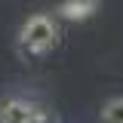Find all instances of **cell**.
Listing matches in <instances>:
<instances>
[{
	"label": "cell",
	"mask_w": 123,
	"mask_h": 123,
	"mask_svg": "<svg viewBox=\"0 0 123 123\" xmlns=\"http://www.w3.org/2000/svg\"><path fill=\"white\" fill-rule=\"evenodd\" d=\"M102 123H123V95L108 98L102 105Z\"/></svg>",
	"instance_id": "4"
},
{
	"label": "cell",
	"mask_w": 123,
	"mask_h": 123,
	"mask_svg": "<svg viewBox=\"0 0 123 123\" xmlns=\"http://www.w3.org/2000/svg\"><path fill=\"white\" fill-rule=\"evenodd\" d=\"M95 9H98V0H65L59 6L62 18H71V22H83V18H89Z\"/></svg>",
	"instance_id": "3"
},
{
	"label": "cell",
	"mask_w": 123,
	"mask_h": 123,
	"mask_svg": "<svg viewBox=\"0 0 123 123\" xmlns=\"http://www.w3.org/2000/svg\"><path fill=\"white\" fill-rule=\"evenodd\" d=\"M22 49L31 52V55H43L52 46L59 43V25L49 18V15H31L28 22L22 25Z\"/></svg>",
	"instance_id": "1"
},
{
	"label": "cell",
	"mask_w": 123,
	"mask_h": 123,
	"mask_svg": "<svg viewBox=\"0 0 123 123\" xmlns=\"http://www.w3.org/2000/svg\"><path fill=\"white\" fill-rule=\"evenodd\" d=\"M0 123H49L40 108H34L31 102H22V98H6L0 105Z\"/></svg>",
	"instance_id": "2"
}]
</instances>
